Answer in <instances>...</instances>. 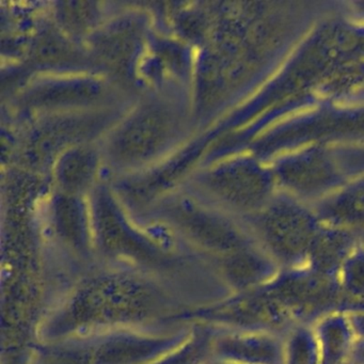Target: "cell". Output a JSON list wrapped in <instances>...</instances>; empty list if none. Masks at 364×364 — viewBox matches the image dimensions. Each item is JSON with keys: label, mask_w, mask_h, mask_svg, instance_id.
Listing matches in <instances>:
<instances>
[{"label": "cell", "mask_w": 364, "mask_h": 364, "mask_svg": "<svg viewBox=\"0 0 364 364\" xmlns=\"http://www.w3.org/2000/svg\"><path fill=\"white\" fill-rule=\"evenodd\" d=\"M265 289L296 323L311 325L338 311L334 306L343 291L338 277L318 274L306 266L282 270Z\"/></svg>", "instance_id": "4"}, {"label": "cell", "mask_w": 364, "mask_h": 364, "mask_svg": "<svg viewBox=\"0 0 364 364\" xmlns=\"http://www.w3.org/2000/svg\"><path fill=\"white\" fill-rule=\"evenodd\" d=\"M348 362L353 364H364V338H357L355 340Z\"/></svg>", "instance_id": "11"}, {"label": "cell", "mask_w": 364, "mask_h": 364, "mask_svg": "<svg viewBox=\"0 0 364 364\" xmlns=\"http://www.w3.org/2000/svg\"><path fill=\"white\" fill-rule=\"evenodd\" d=\"M342 291L355 297L364 296V251L350 253L338 272Z\"/></svg>", "instance_id": "9"}, {"label": "cell", "mask_w": 364, "mask_h": 364, "mask_svg": "<svg viewBox=\"0 0 364 364\" xmlns=\"http://www.w3.org/2000/svg\"><path fill=\"white\" fill-rule=\"evenodd\" d=\"M345 364H353V363H351V362H347V363H345Z\"/></svg>", "instance_id": "13"}, {"label": "cell", "mask_w": 364, "mask_h": 364, "mask_svg": "<svg viewBox=\"0 0 364 364\" xmlns=\"http://www.w3.org/2000/svg\"><path fill=\"white\" fill-rule=\"evenodd\" d=\"M321 364H345L357 340L348 313L336 311L314 323Z\"/></svg>", "instance_id": "7"}, {"label": "cell", "mask_w": 364, "mask_h": 364, "mask_svg": "<svg viewBox=\"0 0 364 364\" xmlns=\"http://www.w3.org/2000/svg\"><path fill=\"white\" fill-rule=\"evenodd\" d=\"M357 338H364V311L347 312Z\"/></svg>", "instance_id": "10"}, {"label": "cell", "mask_w": 364, "mask_h": 364, "mask_svg": "<svg viewBox=\"0 0 364 364\" xmlns=\"http://www.w3.org/2000/svg\"><path fill=\"white\" fill-rule=\"evenodd\" d=\"M210 364H240V363H234V362L229 361H221V360L214 359Z\"/></svg>", "instance_id": "12"}, {"label": "cell", "mask_w": 364, "mask_h": 364, "mask_svg": "<svg viewBox=\"0 0 364 364\" xmlns=\"http://www.w3.org/2000/svg\"><path fill=\"white\" fill-rule=\"evenodd\" d=\"M321 364L314 326L296 323L284 336V363Z\"/></svg>", "instance_id": "8"}, {"label": "cell", "mask_w": 364, "mask_h": 364, "mask_svg": "<svg viewBox=\"0 0 364 364\" xmlns=\"http://www.w3.org/2000/svg\"><path fill=\"white\" fill-rule=\"evenodd\" d=\"M182 342L172 330H104L41 342L31 364H152Z\"/></svg>", "instance_id": "2"}, {"label": "cell", "mask_w": 364, "mask_h": 364, "mask_svg": "<svg viewBox=\"0 0 364 364\" xmlns=\"http://www.w3.org/2000/svg\"><path fill=\"white\" fill-rule=\"evenodd\" d=\"M214 329V359L240 364L284 363L283 334L270 331Z\"/></svg>", "instance_id": "5"}, {"label": "cell", "mask_w": 364, "mask_h": 364, "mask_svg": "<svg viewBox=\"0 0 364 364\" xmlns=\"http://www.w3.org/2000/svg\"><path fill=\"white\" fill-rule=\"evenodd\" d=\"M221 278L233 294L263 289L282 269L264 249H242L213 259Z\"/></svg>", "instance_id": "6"}, {"label": "cell", "mask_w": 364, "mask_h": 364, "mask_svg": "<svg viewBox=\"0 0 364 364\" xmlns=\"http://www.w3.org/2000/svg\"><path fill=\"white\" fill-rule=\"evenodd\" d=\"M182 321L216 329L270 331L283 336L296 323L265 287L235 293L217 304L195 309L185 314Z\"/></svg>", "instance_id": "3"}, {"label": "cell", "mask_w": 364, "mask_h": 364, "mask_svg": "<svg viewBox=\"0 0 364 364\" xmlns=\"http://www.w3.org/2000/svg\"><path fill=\"white\" fill-rule=\"evenodd\" d=\"M196 306L173 283L120 265H92L44 318L41 342L110 329H161L184 325Z\"/></svg>", "instance_id": "1"}]
</instances>
